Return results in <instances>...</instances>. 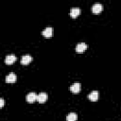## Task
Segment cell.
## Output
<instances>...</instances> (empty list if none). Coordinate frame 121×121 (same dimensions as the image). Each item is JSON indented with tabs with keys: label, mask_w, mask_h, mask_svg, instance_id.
<instances>
[{
	"label": "cell",
	"mask_w": 121,
	"mask_h": 121,
	"mask_svg": "<svg viewBox=\"0 0 121 121\" xmlns=\"http://www.w3.org/2000/svg\"><path fill=\"white\" fill-rule=\"evenodd\" d=\"M70 91L72 92V93H74V94H78V93H79V91H80V83L79 82H75V83H73L71 86H70Z\"/></svg>",
	"instance_id": "1"
},
{
	"label": "cell",
	"mask_w": 121,
	"mask_h": 121,
	"mask_svg": "<svg viewBox=\"0 0 121 121\" xmlns=\"http://www.w3.org/2000/svg\"><path fill=\"white\" fill-rule=\"evenodd\" d=\"M37 97H38L37 94H36V93H34V92H31V93H28V94L26 95V101H27V102L32 103V102H34V101L37 99Z\"/></svg>",
	"instance_id": "2"
},
{
	"label": "cell",
	"mask_w": 121,
	"mask_h": 121,
	"mask_svg": "<svg viewBox=\"0 0 121 121\" xmlns=\"http://www.w3.org/2000/svg\"><path fill=\"white\" fill-rule=\"evenodd\" d=\"M42 34H43L44 37L49 38V37H51V36L53 35V28L50 27V26H47V27H45V28L42 31Z\"/></svg>",
	"instance_id": "3"
},
{
	"label": "cell",
	"mask_w": 121,
	"mask_h": 121,
	"mask_svg": "<svg viewBox=\"0 0 121 121\" xmlns=\"http://www.w3.org/2000/svg\"><path fill=\"white\" fill-rule=\"evenodd\" d=\"M17 79V76L16 74L14 73H9L7 77H6V82H9V83H11V82H15Z\"/></svg>",
	"instance_id": "4"
},
{
	"label": "cell",
	"mask_w": 121,
	"mask_h": 121,
	"mask_svg": "<svg viewBox=\"0 0 121 121\" xmlns=\"http://www.w3.org/2000/svg\"><path fill=\"white\" fill-rule=\"evenodd\" d=\"M47 97H48L47 94L44 93V92H42V93H40V94L38 95L37 100H38V102H40V103H43V102H45V101L47 100Z\"/></svg>",
	"instance_id": "5"
},
{
	"label": "cell",
	"mask_w": 121,
	"mask_h": 121,
	"mask_svg": "<svg viewBox=\"0 0 121 121\" xmlns=\"http://www.w3.org/2000/svg\"><path fill=\"white\" fill-rule=\"evenodd\" d=\"M86 48H87V44L85 43H79L76 46V51L78 53H81V52H84L86 50Z\"/></svg>",
	"instance_id": "6"
},
{
	"label": "cell",
	"mask_w": 121,
	"mask_h": 121,
	"mask_svg": "<svg viewBox=\"0 0 121 121\" xmlns=\"http://www.w3.org/2000/svg\"><path fill=\"white\" fill-rule=\"evenodd\" d=\"M102 9H103V6L100 3H95L92 7V11L94 13H98V12H100L102 10Z\"/></svg>",
	"instance_id": "7"
},
{
	"label": "cell",
	"mask_w": 121,
	"mask_h": 121,
	"mask_svg": "<svg viewBox=\"0 0 121 121\" xmlns=\"http://www.w3.org/2000/svg\"><path fill=\"white\" fill-rule=\"evenodd\" d=\"M98 91H93L91 92L89 95H88V98L91 100V101H96L98 99Z\"/></svg>",
	"instance_id": "8"
},
{
	"label": "cell",
	"mask_w": 121,
	"mask_h": 121,
	"mask_svg": "<svg viewBox=\"0 0 121 121\" xmlns=\"http://www.w3.org/2000/svg\"><path fill=\"white\" fill-rule=\"evenodd\" d=\"M32 60V57L30 55H24L22 58H21V63L22 64H28L30 61Z\"/></svg>",
	"instance_id": "9"
},
{
	"label": "cell",
	"mask_w": 121,
	"mask_h": 121,
	"mask_svg": "<svg viewBox=\"0 0 121 121\" xmlns=\"http://www.w3.org/2000/svg\"><path fill=\"white\" fill-rule=\"evenodd\" d=\"M16 60H17L16 56H14V55H8V56L5 58V62H6L7 64H11V63H13Z\"/></svg>",
	"instance_id": "10"
},
{
	"label": "cell",
	"mask_w": 121,
	"mask_h": 121,
	"mask_svg": "<svg viewBox=\"0 0 121 121\" xmlns=\"http://www.w3.org/2000/svg\"><path fill=\"white\" fill-rule=\"evenodd\" d=\"M79 13H80L79 8H72V9H70V15H71V17H73V18L78 17V16L79 15Z\"/></svg>",
	"instance_id": "11"
},
{
	"label": "cell",
	"mask_w": 121,
	"mask_h": 121,
	"mask_svg": "<svg viewBox=\"0 0 121 121\" xmlns=\"http://www.w3.org/2000/svg\"><path fill=\"white\" fill-rule=\"evenodd\" d=\"M78 119V114L75 112H70L66 116V121H77Z\"/></svg>",
	"instance_id": "12"
},
{
	"label": "cell",
	"mask_w": 121,
	"mask_h": 121,
	"mask_svg": "<svg viewBox=\"0 0 121 121\" xmlns=\"http://www.w3.org/2000/svg\"><path fill=\"white\" fill-rule=\"evenodd\" d=\"M3 106H4V99L0 98V108H3Z\"/></svg>",
	"instance_id": "13"
}]
</instances>
